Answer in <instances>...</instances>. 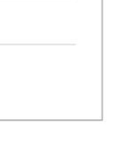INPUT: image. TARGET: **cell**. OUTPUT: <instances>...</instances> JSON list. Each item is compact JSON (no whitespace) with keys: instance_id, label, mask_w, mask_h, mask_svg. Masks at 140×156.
Returning a JSON list of instances; mask_svg holds the SVG:
<instances>
[]
</instances>
